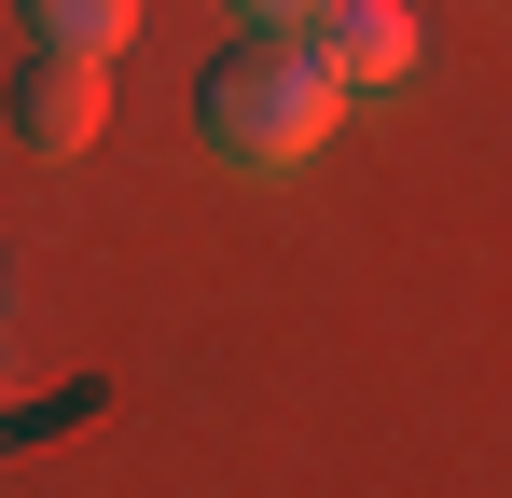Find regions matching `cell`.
Here are the masks:
<instances>
[{
  "label": "cell",
  "mask_w": 512,
  "mask_h": 498,
  "mask_svg": "<svg viewBox=\"0 0 512 498\" xmlns=\"http://www.w3.org/2000/svg\"><path fill=\"white\" fill-rule=\"evenodd\" d=\"M0 125H14V153H84L97 125H111L97 56H42V42H28V70H14V97H0Z\"/></svg>",
  "instance_id": "7a4b0ae2"
},
{
  "label": "cell",
  "mask_w": 512,
  "mask_h": 498,
  "mask_svg": "<svg viewBox=\"0 0 512 498\" xmlns=\"http://www.w3.org/2000/svg\"><path fill=\"white\" fill-rule=\"evenodd\" d=\"M14 14L42 28V56H111L139 28V0H14Z\"/></svg>",
  "instance_id": "277c9868"
},
{
  "label": "cell",
  "mask_w": 512,
  "mask_h": 498,
  "mask_svg": "<svg viewBox=\"0 0 512 498\" xmlns=\"http://www.w3.org/2000/svg\"><path fill=\"white\" fill-rule=\"evenodd\" d=\"M333 97L346 83L305 56V28H250L236 56H208V83H194V139L222 166H250V180H291L333 139Z\"/></svg>",
  "instance_id": "6da1fadb"
},
{
  "label": "cell",
  "mask_w": 512,
  "mask_h": 498,
  "mask_svg": "<svg viewBox=\"0 0 512 498\" xmlns=\"http://www.w3.org/2000/svg\"><path fill=\"white\" fill-rule=\"evenodd\" d=\"M222 14H250V28H319V0H222Z\"/></svg>",
  "instance_id": "5b68a950"
},
{
  "label": "cell",
  "mask_w": 512,
  "mask_h": 498,
  "mask_svg": "<svg viewBox=\"0 0 512 498\" xmlns=\"http://www.w3.org/2000/svg\"><path fill=\"white\" fill-rule=\"evenodd\" d=\"M305 56H319L333 83H402L416 70V0H319Z\"/></svg>",
  "instance_id": "3957f363"
}]
</instances>
